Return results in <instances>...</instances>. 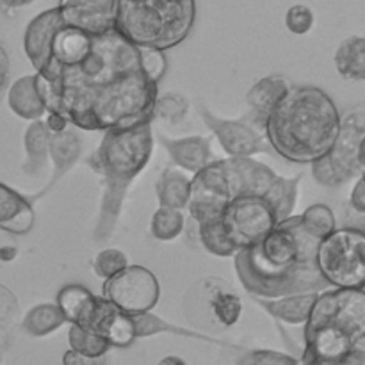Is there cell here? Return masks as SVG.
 Instances as JSON below:
<instances>
[{
    "label": "cell",
    "mask_w": 365,
    "mask_h": 365,
    "mask_svg": "<svg viewBox=\"0 0 365 365\" xmlns=\"http://www.w3.org/2000/svg\"><path fill=\"white\" fill-rule=\"evenodd\" d=\"M46 113L81 130H128L155 120L159 86L146 77L139 48L120 32L96 34L88 56L36 73Z\"/></svg>",
    "instance_id": "6da1fadb"
},
{
    "label": "cell",
    "mask_w": 365,
    "mask_h": 365,
    "mask_svg": "<svg viewBox=\"0 0 365 365\" xmlns=\"http://www.w3.org/2000/svg\"><path fill=\"white\" fill-rule=\"evenodd\" d=\"M34 2L36 0H2V7L4 11H16L24 9V7L31 6Z\"/></svg>",
    "instance_id": "60d3db41"
},
{
    "label": "cell",
    "mask_w": 365,
    "mask_h": 365,
    "mask_svg": "<svg viewBox=\"0 0 365 365\" xmlns=\"http://www.w3.org/2000/svg\"><path fill=\"white\" fill-rule=\"evenodd\" d=\"M314 24H316V14L305 4H294L285 13V27L292 34H307V32L312 31Z\"/></svg>",
    "instance_id": "e575fe53"
},
{
    "label": "cell",
    "mask_w": 365,
    "mask_h": 365,
    "mask_svg": "<svg viewBox=\"0 0 365 365\" xmlns=\"http://www.w3.org/2000/svg\"><path fill=\"white\" fill-rule=\"evenodd\" d=\"M359 159H360V166H362V173H365V138L362 139V145H360Z\"/></svg>",
    "instance_id": "f6af8a7d"
},
{
    "label": "cell",
    "mask_w": 365,
    "mask_h": 365,
    "mask_svg": "<svg viewBox=\"0 0 365 365\" xmlns=\"http://www.w3.org/2000/svg\"><path fill=\"white\" fill-rule=\"evenodd\" d=\"M237 365H302V360L271 349H253L246 351L237 360Z\"/></svg>",
    "instance_id": "836d02e7"
},
{
    "label": "cell",
    "mask_w": 365,
    "mask_h": 365,
    "mask_svg": "<svg viewBox=\"0 0 365 365\" xmlns=\"http://www.w3.org/2000/svg\"><path fill=\"white\" fill-rule=\"evenodd\" d=\"M337 327L355 342L365 337V291L330 289L319 294L305 328Z\"/></svg>",
    "instance_id": "30bf717a"
},
{
    "label": "cell",
    "mask_w": 365,
    "mask_h": 365,
    "mask_svg": "<svg viewBox=\"0 0 365 365\" xmlns=\"http://www.w3.org/2000/svg\"><path fill=\"white\" fill-rule=\"evenodd\" d=\"M302 175L285 178L253 159L227 157L192 177L187 212L196 225L221 220L239 252L292 216Z\"/></svg>",
    "instance_id": "7a4b0ae2"
},
{
    "label": "cell",
    "mask_w": 365,
    "mask_h": 365,
    "mask_svg": "<svg viewBox=\"0 0 365 365\" xmlns=\"http://www.w3.org/2000/svg\"><path fill=\"white\" fill-rule=\"evenodd\" d=\"M64 24L89 34H106L116 29L114 0H59Z\"/></svg>",
    "instance_id": "5bb4252c"
},
{
    "label": "cell",
    "mask_w": 365,
    "mask_h": 365,
    "mask_svg": "<svg viewBox=\"0 0 365 365\" xmlns=\"http://www.w3.org/2000/svg\"><path fill=\"white\" fill-rule=\"evenodd\" d=\"M198 241L203 248L216 257H235L239 248L228 235L227 228L223 227L221 220H210L198 225Z\"/></svg>",
    "instance_id": "4316f807"
},
{
    "label": "cell",
    "mask_w": 365,
    "mask_h": 365,
    "mask_svg": "<svg viewBox=\"0 0 365 365\" xmlns=\"http://www.w3.org/2000/svg\"><path fill=\"white\" fill-rule=\"evenodd\" d=\"M153 152L152 123L128 130H107L96 152L88 159L103 184L95 239L106 242L116 230L127 189L148 164Z\"/></svg>",
    "instance_id": "5b68a950"
},
{
    "label": "cell",
    "mask_w": 365,
    "mask_h": 365,
    "mask_svg": "<svg viewBox=\"0 0 365 365\" xmlns=\"http://www.w3.org/2000/svg\"><path fill=\"white\" fill-rule=\"evenodd\" d=\"M342 116L334 100L316 86H292L266 125L274 153L296 164L327 157L341 134Z\"/></svg>",
    "instance_id": "277c9868"
},
{
    "label": "cell",
    "mask_w": 365,
    "mask_h": 365,
    "mask_svg": "<svg viewBox=\"0 0 365 365\" xmlns=\"http://www.w3.org/2000/svg\"><path fill=\"white\" fill-rule=\"evenodd\" d=\"M189 98L182 93H164L159 95L155 107V118L170 125H178L187 118Z\"/></svg>",
    "instance_id": "4dcf8cb0"
},
{
    "label": "cell",
    "mask_w": 365,
    "mask_h": 365,
    "mask_svg": "<svg viewBox=\"0 0 365 365\" xmlns=\"http://www.w3.org/2000/svg\"><path fill=\"white\" fill-rule=\"evenodd\" d=\"M185 228L184 210L159 207L150 221V232L157 241H175Z\"/></svg>",
    "instance_id": "83f0119b"
},
{
    "label": "cell",
    "mask_w": 365,
    "mask_h": 365,
    "mask_svg": "<svg viewBox=\"0 0 365 365\" xmlns=\"http://www.w3.org/2000/svg\"><path fill=\"white\" fill-rule=\"evenodd\" d=\"M349 205H351V209L355 212L365 216V173L360 175L355 187H353L351 196H349Z\"/></svg>",
    "instance_id": "74e56055"
},
{
    "label": "cell",
    "mask_w": 365,
    "mask_h": 365,
    "mask_svg": "<svg viewBox=\"0 0 365 365\" xmlns=\"http://www.w3.org/2000/svg\"><path fill=\"white\" fill-rule=\"evenodd\" d=\"M321 241L305 227L302 216H291L235 255L242 287L253 298L264 299L330 291L317 266Z\"/></svg>",
    "instance_id": "3957f363"
},
{
    "label": "cell",
    "mask_w": 365,
    "mask_h": 365,
    "mask_svg": "<svg viewBox=\"0 0 365 365\" xmlns=\"http://www.w3.org/2000/svg\"><path fill=\"white\" fill-rule=\"evenodd\" d=\"M61 24H63V18H61L59 7L56 6L32 18L31 24L25 29L24 48L36 73H43L48 68L50 59H52V41Z\"/></svg>",
    "instance_id": "9a60e30c"
},
{
    "label": "cell",
    "mask_w": 365,
    "mask_h": 365,
    "mask_svg": "<svg viewBox=\"0 0 365 365\" xmlns=\"http://www.w3.org/2000/svg\"><path fill=\"white\" fill-rule=\"evenodd\" d=\"M98 296L93 294L89 289L84 285L70 284L64 285L59 292H57L56 303L61 307V310L66 316L68 323L75 324V327L84 328L86 323L91 317L93 310H95Z\"/></svg>",
    "instance_id": "44dd1931"
},
{
    "label": "cell",
    "mask_w": 365,
    "mask_h": 365,
    "mask_svg": "<svg viewBox=\"0 0 365 365\" xmlns=\"http://www.w3.org/2000/svg\"><path fill=\"white\" fill-rule=\"evenodd\" d=\"M321 292H310V294H296L285 296L278 299H264L253 298V302L259 303L269 316L282 323L292 324V327H307L310 321L312 310L319 299Z\"/></svg>",
    "instance_id": "ac0fdd59"
},
{
    "label": "cell",
    "mask_w": 365,
    "mask_h": 365,
    "mask_svg": "<svg viewBox=\"0 0 365 365\" xmlns=\"http://www.w3.org/2000/svg\"><path fill=\"white\" fill-rule=\"evenodd\" d=\"M157 365H187V362L177 355H168L164 359H160V362Z\"/></svg>",
    "instance_id": "7bdbcfd3"
},
{
    "label": "cell",
    "mask_w": 365,
    "mask_h": 365,
    "mask_svg": "<svg viewBox=\"0 0 365 365\" xmlns=\"http://www.w3.org/2000/svg\"><path fill=\"white\" fill-rule=\"evenodd\" d=\"M198 110L207 127L214 132L220 145L228 153V157L252 159L257 153H269V155L274 153L266 134L246 116L241 120H223V118L216 116L212 110L207 109L203 103H200Z\"/></svg>",
    "instance_id": "8fae6325"
},
{
    "label": "cell",
    "mask_w": 365,
    "mask_h": 365,
    "mask_svg": "<svg viewBox=\"0 0 365 365\" xmlns=\"http://www.w3.org/2000/svg\"><path fill=\"white\" fill-rule=\"evenodd\" d=\"M157 200L160 207L187 210L192 195V178L185 177L180 170H164L155 184Z\"/></svg>",
    "instance_id": "7402d4cb"
},
{
    "label": "cell",
    "mask_w": 365,
    "mask_h": 365,
    "mask_svg": "<svg viewBox=\"0 0 365 365\" xmlns=\"http://www.w3.org/2000/svg\"><path fill=\"white\" fill-rule=\"evenodd\" d=\"M7 103H9L11 110L24 120L38 121L48 114L41 96H39L36 73L14 81V84L9 88V93H7Z\"/></svg>",
    "instance_id": "ffe728a7"
},
{
    "label": "cell",
    "mask_w": 365,
    "mask_h": 365,
    "mask_svg": "<svg viewBox=\"0 0 365 365\" xmlns=\"http://www.w3.org/2000/svg\"><path fill=\"white\" fill-rule=\"evenodd\" d=\"M88 365H106V356L103 359H96V360H89Z\"/></svg>",
    "instance_id": "bcb514c9"
},
{
    "label": "cell",
    "mask_w": 365,
    "mask_h": 365,
    "mask_svg": "<svg viewBox=\"0 0 365 365\" xmlns=\"http://www.w3.org/2000/svg\"><path fill=\"white\" fill-rule=\"evenodd\" d=\"M16 255H18V250L14 248V246L4 245L2 248H0V259H2L4 262H11V260L16 259Z\"/></svg>",
    "instance_id": "b9f144b4"
},
{
    "label": "cell",
    "mask_w": 365,
    "mask_h": 365,
    "mask_svg": "<svg viewBox=\"0 0 365 365\" xmlns=\"http://www.w3.org/2000/svg\"><path fill=\"white\" fill-rule=\"evenodd\" d=\"M84 330L102 337L109 342L110 348H128L138 339L134 317L121 312L103 296H98V302Z\"/></svg>",
    "instance_id": "4fadbf2b"
},
{
    "label": "cell",
    "mask_w": 365,
    "mask_h": 365,
    "mask_svg": "<svg viewBox=\"0 0 365 365\" xmlns=\"http://www.w3.org/2000/svg\"><path fill=\"white\" fill-rule=\"evenodd\" d=\"M291 88V81L282 77V75H271V77L260 78L246 93L248 113L245 116L266 134L267 120L274 113V109L280 106L282 100L287 96Z\"/></svg>",
    "instance_id": "2e32d148"
},
{
    "label": "cell",
    "mask_w": 365,
    "mask_h": 365,
    "mask_svg": "<svg viewBox=\"0 0 365 365\" xmlns=\"http://www.w3.org/2000/svg\"><path fill=\"white\" fill-rule=\"evenodd\" d=\"M68 323L66 316L57 303H41L29 310L21 321L25 334L32 337H45Z\"/></svg>",
    "instance_id": "d4e9b609"
},
{
    "label": "cell",
    "mask_w": 365,
    "mask_h": 365,
    "mask_svg": "<svg viewBox=\"0 0 365 365\" xmlns=\"http://www.w3.org/2000/svg\"><path fill=\"white\" fill-rule=\"evenodd\" d=\"M365 138V109L349 110L342 118L341 134L327 157L312 164L314 180L324 187H339L362 175L359 152Z\"/></svg>",
    "instance_id": "ba28073f"
},
{
    "label": "cell",
    "mask_w": 365,
    "mask_h": 365,
    "mask_svg": "<svg viewBox=\"0 0 365 365\" xmlns=\"http://www.w3.org/2000/svg\"><path fill=\"white\" fill-rule=\"evenodd\" d=\"M317 266L331 289H365V227L346 225L321 241Z\"/></svg>",
    "instance_id": "52a82bcc"
},
{
    "label": "cell",
    "mask_w": 365,
    "mask_h": 365,
    "mask_svg": "<svg viewBox=\"0 0 365 365\" xmlns=\"http://www.w3.org/2000/svg\"><path fill=\"white\" fill-rule=\"evenodd\" d=\"M50 141H52V132L45 120L32 121L31 127L25 132V153H27V163L25 171H38L45 166L46 159L50 157Z\"/></svg>",
    "instance_id": "484cf974"
},
{
    "label": "cell",
    "mask_w": 365,
    "mask_h": 365,
    "mask_svg": "<svg viewBox=\"0 0 365 365\" xmlns=\"http://www.w3.org/2000/svg\"><path fill=\"white\" fill-rule=\"evenodd\" d=\"M34 227V210L27 198L0 184V228L14 235H25Z\"/></svg>",
    "instance_id": "d6986e66"
},
{
    "label": "cell",
    "mask_w": 365,
    "mask_h": 365,
    "mask_svg": "<svg viewBox=\"0 0 365 365\" xmlns=\"http://www.w3.org/2000/svg\"><path fill=\"white\" fill-rule=\"evenodd\" d=\"M20 305L16 302V296L7 287H0V324H2V334L6 335L11 324L18 319Z\"/></svg>",
    "instance_id": "8d00e7d4"
},
{
    "label": "cell",
    "mask_w": 365,
    "mask_h": 365,
    "mask_svg": "<svg viewBox=\"0 0 365 365\" xmlns=\"http://www.w3.org/2000/svg\"><path fill=\"white\" fill-rule=\"evenodd\" d=\"M134 324H135V335H138V339H146V337H152V335L155 334L170 331V334H178V335H185V337L210 341V337H207V335L198 334V331H191L187 330V328L175 327V324H170L166 323V321H163L160 317H155L152 312L134 317Z\"/></svg>",
    "instance_id": "f546056e"
},
{
    "label": "cell",
    "mask_w": 365,
    "mask_h": 365,
    "mask_svg": "<svg viewBox=\"0 0 365 365\" xmlns=\"http://www.w3.org/2000/svg\"><path fill=\"white\" fill-rule=\"evenodd\" d=\"M102 296L130 317L148 314L159 303L160 285L155 274L143 266H128L103 284Z\"/></svg>",
    "instance_id": "9c48e42d"
},
{
    "label": "cell",
    "mask_w": 365,
    "mask_h": 365,
    "mask_svg": "<svg viewBox=\"0 0 365 365\" xmlns=\"http://www.w3.org/2000/svg\"><path fill=\"white\" fill-rule=\"evenodd\" d=\"M159 141L163 143L164 148L170 153L171 160L182 170L196 175L214 164L216 155L212 152V141L210 138H200V135H191V138L182 139H170L166 135H157Z\"/></svg>",
    "instance_id": "e0dca14e"
},
{
    "label": "cell",
    "mask_w": 365,
    "mask_h": 365,
    "mask_svg": "<svg viewBox=\"0 0 365 365\" xmlns=\"http://www.w3.org/2000/svg\"><path fill=\"white\" fill-rule=\"evenodd\" d=\"M195 21L196 0H114L116 31L138 48H175Z\"/></svg>",
    "instance_id": "8992f818"
},
{
    "label": "cell",
    "mask_w": 365,
    "mask_h": 365,
    "mask_svg": "<svg viewBox=\"0 0 365 365\" xmlns=\"http://www.w3.org/2000/svg\"><path fill=\"white\" fill-rule=\"evenodd\" d=\"M139 56H141V64L146 77L153 84L159 86V82L163 81L164 73L168 70V59L164 56V52L157 48H139Z\"/></svg>",
    "instance_id": "d590c367"
},
{
    "label": "cell",
    "mask_w": 365,
    "mask_h": 365,
    "mask_svg": "<svg viewBox=\"0 0 365 365\" xmlns=\"http://www.w3.org/2000/svg\"><path fill=\"white\" fill-rule=\"evenodd\" d=\"M88 364L89 360L86 359V356H82L81 353L73 351V349L66 351L63 356V365H88Z\"/></svg>",
    "instance_id": "ab89813d"
},
{
    "label": "cell",
    "mask_w": 365,
    "mask_h": 365,
    "mask_svg": "<svg viewBox=\"0 0 365 365\" xmlns=\"http://www.w3.org/2000/svg\"><path fill=\"white\" fill-rule=\"evenodd\" d=\"M335 70L344 81L364 82L365 81V36H349L334 56Z\"/></svg>",
    "instance_id": "cb8c5ba5"
},
{
    "label": "cell",
    "mask_w": 365,
    "mask_h": 365,
    "mask_svg": "<svg viewBox=\"0 0 365 365\" xmlns=\"http://www.w3.org/2000/svg\"><path fill=\"white\" fill-rule=\"evenodd\" d=\"M0 56H2V71H4V84H2V88H6L7 75H9V64H7V53H6V48L0 50Z\"/></svg>",
    "instance_id": "ee69618b"
},
{
    "label": "cell",
    "mask_w": 365,
    "mask_h": 365,
    "mask_svg": "<svg viewBox=\"0 0 365 365\" xmlns=\"http://www.w3.org/2000/svg\"><path fill=\"white\" fill-rule=\"evenodd\" d=\"M82 153V139L78 135L77 127L70 125V128L61 134H52L50 141V159L53 160V177L50 180V187L77 163Z\"/></svg>",
    "instance_id": "603a6c76"
},
{
    "label": "cell",
    "mask_w": 365,
    "mask_h": 365,
    "mask_svg": "<svg viewBox=\"0 0 365 365\" xmlns=\"http://www.w3.org/2000/svg\"><path fill=\"white\" fill-rule=\"evenodd\" d=\"M68 342H70V349L81 353L88 360L103 359L110 349L109 342L84 328L75 327V324H71L70 331H68Z\"/></svg>",
    "instance_id": "f1b7e54d"
},
{
    "label": "cell",
    "mask_w": 365,
    "mask_h": 365,
    "mask_svg": "<svg viewBox=\"0 0 365 365\" xmlns=\"http://www.w3.org/2000/svg\"><path fill=\"white\" fill-rule=\"evenodd\" d=\"M128 266H130V264H128L127 255H125L121 250H116V248L102 250V252L96 253L95 259H93V262H91L93 273H95L96 277L103 282H107V280H110L113 277H116L118 273H121L123 269H127Z\"/></svg>",
    "instance_id": "d6a6232c"
},
{
    "label": "cell",
    "mask_w": 365,
    "mask_h": 365,
    "mask_svg": "<svg viewBox=\"0 0 365 365\" xmlns=\"http://www.w3.org/2000/svg\"><path fill=\"white\" fill-rule=\"evenodd\" d=\"M45 121H46V125H48V128L52 134H61V132L68 130L71 125L64 116H61V114H52V113L46 114Z\"/></svg>",
    "instance_id": "f35d334b"
},
{
    "label": "cell",
    "mask_w": 365,
    "mask_h": 365,
    "mask_svg": "<svg viewBox=\"0 0 365 365\" xmlns=\"http://www.w3.org/2000/svg\"><path fill=\"white\" fill-rule=\"evenodd\" d=\"M192 289L200 292V302H203L202 316L216 321L220 327L230 328L237 324L242 316V302L237 292L220 278H203L196 282ZM198 312V314H200Z\"/></svg>",
    "instance_id": "7c38bea8"
},
{
    "label": "cell",
    "mask_w": 365,
    "mask_h": 365,
    "mask_svg": "<svg viewBox=\"0 0 365 365\" xmlns=\"http://www.w3.org/2000/svg\"><path fill=\"white\" fill-rule=\"evenodd\" d=\"M302 220L303 223H305V227L319 239H327L328 235L334 234V232L337 230L334 210L328 205H323V203L310 205L309 209L302 214Z\"/></svg>",
    "instance_id": "1f68e13d"
}]
</instances>
